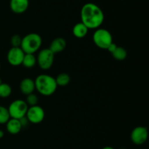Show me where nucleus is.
<instances>
[{"instance_id": "nucleus-1", "label": "nucleus", "mask_w": 149, "mask_h": 149, "mask_svg": "<svg viewBox=\"0 0 149 149\" xmlns=\"http://www.w3.org/2000/svg\"><path fill=\"white\" fill-rule=\"evenodd\" d=\"M81 23L88 29H97L104 21V13L99 6L94 3H86L81 9Z\"/></svg>"}, {"instance_id": "nucleus-2", "label": "nucleus", "mask_w": 149, "mask_h": 149, "mask_svg": "<svg viewBox=\"0 0 149 149\" xmlns=\"http://www.w3.org/2000/svg\"><path fill=\"white\" fill-rule=\"evenodd\" d=\"M34 83L35 89L43 96H51L56 91L58 88L55 78L49 74H39L36 77Z\"/></svg>"}, {"instance_id": "nucleus-3", "label": "nucleus", "mask_w": 149, "mask_h": 149, "mask_svg": "<svg viewBox=\"0 0 149 149\" xmlns=\"http://www.w3.org/2000/svg\"><path fill=\"white\" fill-rule=\"evenodd\" d=\"M42 43V37L36 33H29L22 37L20 48L25 53H36L40 48Z\"/></svg>"}, {"instance_id": "nucleus-4", "label": "nucleus", "mask_w": 149, "mask_h": 149, "mask_svg": "<svg viewBox=\"0 0 149 149\" xmlns=\"http://www.w3.org/2000/svg\"><path fill=\"white\" fill-rule=\"evenodd\" d=\"M93 42L97 48L107 50L109 45L113 42V37L109 30L103 28L95 29L93 36Z\"/></svg>"}, {"instance_id": "nucleus-5", "label": "nucleus", "mask_w": 149, "mask_h": 149, "mask_svg": "<svg viewBox=\"0 0 149 149\" xmlns=\"http://www.w3.org/2000/svg\"><path fill=\"white\" fill-rule=\"evenodd\" d=\"M28 108H29V106L26 101L22 100V99H16L11 102L7 109H8L10 118L20 119L26 116Z\"/></svg>"}, {"instance_id": "nucleus-6", "label": "nucleus", "mask_w": 149, "mask_h": 149, "mask_svg": "<svg viewBox=\"0 0 149 149\" xmlns=\"http://www.w3.org/2000/svg\"><path fill=\"white\" fill-rule=\"evenodd\" d=\"M55 59V54L49 49L45 48L41 50L36 57V63L43 70H47L51 68Z\"/></svg>"}, {"instance_id": "nucleus-7", "label": "nucleus", "mask_w": 149, "mask_h": 149, "mask_svg": "<svg viewBox=\"0 0 149 149\" xmlns=\"http://www.w3.org/2000/svg\"><path fill=\"white\" fill-rule=\"evenodd\" d=\"M26 116L29 123L37 124L43 121L45 116V112L43 108L37 105L31 106L28 108Z\"/></svg>"}, {"instance_id": "nucleus-8", "label": "nucleus", "mask_w": 149, "mask_h": 149, "mask_svg": "<svg viewBox=\"0 0 149 149\" xmlns=\"http://www.w3.org/2000/svg\"><path fill=\"white\" fill-rule=\"evenodd\" d=\"M24 56L25 53L20 47L19 48L12 47L7 52V59L10 65L17 67L22 64Z\"/></svg>"}, {"instance_id": "nucleus-9", "label": "nucleus", "mask_w": 149, "mask_h": 149, "mask_svg": "<svg viewBox=\"0 0 149 149\" xmlns=\"http://www.w3.org/2000/svg\"><path fill=\"white\" fill-rule=\"evenodd\" d=\"M148 135V129L146 127L139 126L132 129L130 134V139L134 144L140 145L146 142Z\"/></svg>"}, {"instance_id": "nucleus-10", "label": "nucleus", "mask_w": 149, "mask_h": 149, "mask_svg": "<svg viewBox=\"0 0 149 149\" xmlns=\"http://www.w3.org/2000/svg\"><path fill=\"white\" fill-rule=\"evenodd\" d=\"M29 0H10V7L12 11L16 14H22L28 10Z\"/></svg>"}, {"instance_id": "nucleus-11", "label": "nucleus", "mask_w": 149, "mask_h": 149, "mask_svg": "<svg viewBox=\"0 0 149 149\" xmlns=\"http://www.w3.org/2000/svg\"><path fill=\"white\" fill-rule=\"evenodd\" d=\"M66 47V41L63 37H57L52 41L49 48L54 54L62 52Z\"/></svg>"}, {"instance_id": "nucleus-12", "label": "nucleus", "mask_w": 149, "mask_h": 149, "mask_svg": "<svg viewBox=\"0 0 149 149\" xmlns=\"http://www.w3.org/2000/svg\"><path fill=\"white\" fill-rule=\"evenodd\" d=\"M20 89L22 93L25 95L33 93L35 90L34 80L29 77L23 79L20 83Z\"/></svg>"}, {"instance_id": "nucleus-13", "label": "nucleus", "mask_w": 149, "mask_h": 149, "mask_svg": "<svg viewBox=\"0 0 149 149\" xmlns=\"http://www.w3.org/2000/svg\"><path fill=\"white\" fill-rule=\"evenodd\" d=\"M7 131L11 134H17L20 131L22 126L19 119L10 118L9 121L6 123Z\"/></svg>"}, {"instance_id": "nucleus-14", "label": "nucleus", "mask_w": 149, "mask_h": 149, "mask_svg": "<svg viewBox=\"0 0 149 149\" xmlns=\"http://www.w3.org/2000/svg\"><path fill=\"white\" fill-rule=\"evenodd\" d=\"M89 29H87V26L81 22L77 23L73 27L72 33L75 37L81 39V38L84 37L87 34Z\"/></svg>"}, {"instance_id": "nucleus-15", "label": "nucleus", "mask_w": 149, "mask_h": 149, "mask_svg": "<svg viewBox=\"0 0 149 149\" xmlns=\"http://www.w3.org/2000/svg\"><path fill=\"white\" fill-rule=\"evenodd\" d=\"M36 64V57L32 53H25L22 64L26 68H31Z\"/></svg>"}, {"instance_id": "nucleus-16", "label": "nucleus", "mask_w": 149, "mask_h": 149, "mask_svg": "<svg viewBox=\"0 0 149 149\" xmlns=\"http://www.w3.org/2000/svg\"><path fill=\"white\" fill-rule=\"evenodd\" d=\"M112 56H113V58L118 61H123L127 56V52L126 49H125L122 47L117 46L115 51L113 53H111Z\"/></svg>"}, {"instance_id": "nucleus-17", "label": "nucleus", "mask_w": 149, "mask_h": 149, "mask_svg": "<svg viewBox=\"0 0 149 149\" xmlns=\"http://www.w3.org/2000/svg\"><path fill=\"white\" fill-rule=\"evenodd\" d=\"M70 80H71V78H70L69 74L64 72L59 74L55 78V81H56L58 86H67L70 83Z\"/></svg>"}, {"instance_id": "nucleus-18", "label": "nucleus", "mask_w": 149, "mask_h": 149, "mask_svg": "<svg viewBox=\"0 0 149 149\" xmlns=\"http://www.w3.org/2000/svg\"><path fill=\"white\" fill-rule=\"evenodd\" d=\"M12 93V88L7 83L0 84V97L7 98L10 96Z\"/></svg>"}, {"instance_id": "nucleus-19", "label": "nucleus", "mask_w": 149, "mask_h": 149, "mask_svg": "<svg viewBox=\"0 0 149 149\" xmlns=\"http://www.w3.org/2000/svg\"><path fill=\"white\" fill-rule=\"evenodd\" d=\"M10 118L8 109L4 106H0V124H6Z\"/></svg>"}, {"instance_id": "nucleus-20", "label": "nucleus", "mask_w": 149, "mask_h": 149, "mask_svg": "<svg viewBox=\"0 0 149 149\" xmlns=\"http://www.w3.org/2000/svg\"><path fill=\"white\" fill-rule=\"evenodd\" d=\"M27 97H26V102L27 103L28 106H34V105H37L38 102H39V98H38L37 95H36L35 93H31L30 94L26 95Z\"/></svg>"}, {"instance_id": "nucleus-21", "label": "nucleus", "mask_w": 149, "mask_h": 149, "mask_svg": "<svg viewBox=\"0 0 149 149\" xmlns=\"http://www.w3.org/2000/svg\"><path fill=\"white\" fill-rule=\"evenodd\" d=\"M22 42V37L19 34H14L11 38V45L13 47L15 48H20V45H21Z\"/></svg>"}, {"instance_id": "nucleus-22", "label": "nucleus", "mask_w": 149, "mask_h": 149, "mask_svg": "<svg viewBox=\"0 0 149 149\" xmlns=\"http://www.w3.org/2000/svg\"><path fill=\"white\" fill-rule=\"evenodd\" d=\"M19 121H20V124H21L22 127H26V126L28 125V124H29V121H28L26 116H24V117H23V118H20V119H19Z\"/></svg>"}, {"instance_id": "nucleus-23", "label": "nucleus", "mask_w": 149, "mask_h": 149, "mask_svg": "<svg viewBox=\"0 0 149 149\" xmlns=\"http://www.w3.org/2000/svg\"><path fill=\"white\" fill-rule=\"evenodd\" d=\"M116 47H117V45H116L115 43H113V42H112V43L109 45V48H107V51H109V52L111 53H113V51H115V49L116 48Z\"/></svg>"}, {"instance_id": "nucleus-24", "label": "nucleus", "mask_w": 149, "mask_h": 149, "mask_svg": "<svg viewBox=\"0 0 149 149\" xmlns=\"http://www.w3.org/2000/svg\"><path fill=\"white\" fill-rule=\"evenodd\" d=\"M4 131H2V130H0V139L2 138L3 137H4Z\"/></svg>"}, {"instance_id": "nucleus-25", "label": "nucleus", "mask_w": 149, "mask_h": 149, "mask_svg": "<svg viewBox=\"0 0 149 149\" xmlns=\"http://www.w3.org/2000/svg\"><path fill=\"white\" fill-rule=\"evenodd\" d=\"M102 149H115L114 148L111 147V146H106V147L103 148Z\"/></svg>"}, {"instance_id": "nucleus-26", "label": "nucleus", "mask_w": 149, "mask_h": 149, "mask_svg": "<svg viewBox=\"0 0 149 149\" xmlns=\"http://www.w3.org/2000/svg\"><path fill=\"white\" fill-rule=\"evenodd\" d=\"M1 83H2V82H1V78H0V84H1Z\"/></svg>"}, {"instance_id": "nucleus-27", "label": "nucleus", "mask_w": 149, "mask_h": 149, "mask_svg": "<svg viewBox=\"0 0 149 149\" xmlns=\"http://www.w3.org/2000/svg\"><path fill=\"white\" fill-rule=\"evenodd\" d=\"M0 67H1V64H0Z\"/></svg>"}]
</instances>
